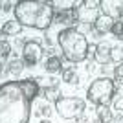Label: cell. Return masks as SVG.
Here are the masks:
<instances>
[{"label":"cell","instance_id":"11","mask_svg":"<svg viewBox=\"0 0 123 123\" xmlns=\"http://www.w3.org/2000/svg\"><path fill=\"white\" fill-rule=\"evenodd\" d=\"M44 68H46V72H50V74L61 72V68H62V59H61V57H57V55H50V57L46 59V62H44Z\"/></svg>","mask_w":123,"mask_h":123},{"label":"cell","instance_id":"21","mask_svg":"<svg viewBox=\"0 0 123 123\" xmlns=\"http://www.w3.org/2000/svg\"><path fill=\"white\" fill-rule=\"evenodd\" d=\"M81 6L85 9H88V11H96L99 7V0H83Z\"/></svg>","mask_w":123,"mask_h":123},{"label":"cell","instance_id":"19","mask_svg":"<svg viewBox=\"0 0 123 123\" xmlns=\"http://www.w3.org/2000/svg\"><path fill=\"white\" fill-rule=\"evenodd\" d=\"M51 6H53V9L59 7V11H61V9H72L74 6H77V2H72V0H70V2H66V0H64V2H61V0H53Z\"/></svg>","mask_w":123,"mask_h":123},{"label":"cell","instance_id":"17","mask_svg":"<svg viewBox=\"0 0 123 123\" xmlns=\"http://www.w3.org/2000/svg\"><path fill=\"white\" fill-rule=\"evenodd\" d=\"M110 61L116 62V64L123 62V48L121 46H112L110 48Z\"/></svg>","mask_w":123,"mask_h":123},{"label":"cell","instance_id":"13","mask_svg":"<svg viewBox=\"0 0 123 123\" xmlns=\"http://www.w3.org/2000/svg\"><path fill=\"white\" fill-rule=\"evenodd\" d=\"M98 118H99V123H112L114 121V112L108 107H99Z\"/></svg>","mask_w":123,"mask_h":123},{"label":"cell","instance_id":"27","mask_svg":"<svg viewBox=\"0 0 123 123\" xmlns=\"http://www.w3.org/2000/svg\"><path fill=\"white\" fill-rule=\"evenodd\" d=\"M2 37H4V31L0 30V41H4V39H2Z\"/></svg>","mask_w":123,"mask_h":123},{"label":"cell","instance_id":"28","mask_svg":"<svg viewBox=\"0 0 123 123\" xmlns=\"http://www.w3.org/2000/svg\"><path fill=\"white\" fill-rule=\"evenodd\" d=\"M41 123H51V121H50V119H44V121H41Z\"/></svg>","mask_w":123,"mask_h":123},{"label":"cell","instance_id":"6","mask_svg":"<svg viewBox=\"0 0 123 123\" xmlns=\"http://www.w3.org/2000/svg\"><path fill=\"white\" fill-rule=\"evenodd\" d=\"M42 46L37 41H28L24 42L22 46V61L28 64V66H35L37 62L42 59Z\"/></svg>","mask_w":123,"mask_h":123},{"label":"cell","instance_id":"18","mask_svg":"<svg viewBox=\"0 0 123 123\" xmlns=\"http://www.w3.org/2000/svg\"><path fill=\"white\" fill-rule=\"evenodd\" d=\"M116 39H123V18L119 20H114V26H112V31H110Z\"/></svg>","mask_w":123,"mask_h":123},{"label":"cell","instance_id":"23","mask_svg":"<svg viewBox=\"0 0 123 123\" xmlns=\"http://www.w3.org/2000/svg\"><path fill=\"white\" fill-rule=\"evenodd\" d=\"M114 77L116 79H123V62H119V64L114 66Z\"/></svg>","mask_w":123,"mask_h":123},{"label":"cell","instance_id":"8","mask_svg":"<svg viewBox=\"0 0 123 123\" xmlns=\"http://www.w3.org/2000/svg\"><path fill=\"white\" fill-rule=\"evenodd\" d=\"M112 26H114V18L107 15H98L94 18V31L98 33V35H105V33H110L112 31Z\"/></svg>","mask_w":123,"mask_h":123},{"label":"cell","instance_id":"25","mask_svg":"<svg viewBox=\"0 0 123 123\" xmlns=\"http://www.w3.org/2000/svg\"><path fill=\"white\" fill-rule=\"evenodd\" d=\"M11 6H13L11 2H0V11H4V13H6V11L11 9Z\"/></svg>","mask_w":123,"mask_h":123},{"label":"cell","instance_id":"10","mask_svg":"<svg viewBox=\"0 0 123 123\" xmlns=\"http://www.w3.org/2000/svg\"><path fill=\"white\" fill-rule=\"evenodd\" d=\"M77 20V13L75 7L72 9H61L53 13V22H59V24H74Z\"/></svg>","mask_w":123,"mask_h":123},{"label":"cell","instance_id":"26","mask_svg":"<svg viewBox=\"0 0 123 123\" xmlns=\"http://www.w3.org/2000/svg\"><path fill=\"white\" fill-rule=\"evenodd\" d=\"M2 74H4V62L0 61V75H2Z\"/></svg>","mask_w":123,"mask_h":123},{"label":"cell","instance_id":"4","mask_svg":"<svg viewBox=\"0 0 123 123\" xmlns=\"http://www.w3.org/2000/svg\"><path fill=\"white\" fill-rule=\"evenodd\" d=\"M114 96H116V86H114V79L110 77H99L96 81H92V85L86 90V98L92 105L98 107H108L112 103Z\"/></svg>","mask_w":123,"mask_h":123},{"label":"cell","instance_id":"24","mask_svg":"<svg viewBox=\"0 0 123 123\" xmlns=\"http://www.w3.org/2000/svg\"><path fill=\"white\" fill-rule=\"evenodd\" d=\"M37 114H41V116H50V114H51L50 105H41V107H39V110H37Z\"/></svg>","mask_w":123,"mask_h":123},{"label":"cell","instance_id":"15","mask_svg":"<svg viewBox=\"0 0 123 123\" xmlns=\"http://www.w3.org/2000/svg\"><path fill=\"white\" fill-rule=\"evenodd\" d=\"M62 81L68 83V85H77V83H79L77 72L74 68H64V70H62Z\"/></svg>","mask_w":123,"mask_h":123},{"label":"cell","instance_id":"7","mask_svg":"<svg viewBox=\"0 0 123 123\" xmlns=\"http://www.w3.org/2000/svg\"><path fill=\"white\" fill-rule=\"evenodd\" d=\"M99 9L110 18H123V0H101Z\"/></svg>","mask_w":123,"mask_h":123},{"label":"cell","instance_id":"2","mask_svg":"<svg viewBox=\"0 0 123 123\" xmlns=\"http://www.w3.org/2000/svg\"><path fill=\"white\" fill-rule=\"evenodd\" d=\"M15 20L20 26H28V28H35V30H48L53 22V6L51 2H44V0H20L17 2L15 7Z\"/></svg>","mask_w":123,"mask_h":123},{"label":"cell","instance_id":"1","mask_svg":"<svg viewBox=\"0 0 123 123\" xmlns=\"http://www.w3.org/2000/svg\"><path fill=\"white\" fill-rule=\"evenodd\" d=\"M41 86L33 77L0 85V123H30L31 101Z\"/></svg>","mask_w":123,"mask_h":123},{"label":"cell","instance_id":"5","mask_svg":"<svg viewBox=\"0 0 123 123\" xmlns=\"http://www.w3.org/2000/svg\"><path fill=\"white\" fill-rule=\"evenodd\" d=\"M85 108H86L85 99L75 98V96H72V98H61L55 101V110L62 119L77 118V116H81L85 112Z\"/></svg>","mask_w":123,"mask_h":123},{"label":"cell","instance_id":"20","mask_svg":"<svg viewBox=\"0 0 123 123\" xmlns=\"http://www.w3.org/2000/svg\"><path fill=\"white\" fill-rule=\"evenodd\" d=\"M9 53H11V44L7 41H0V57H9Z\"/></svg>","mask_w":123,"mask_h":123},{"label":"cell","instance_id":"22","mask_svg":"<svg viewBox=\"0 0 123 123\" xmlns=\"http://www.w3.org/2000/svg\"><path fill=\"white\" fill-rule=\"evenodd\" d=\"M112 105H114V110L123 112V96H116V98L112 99Z\"/></svg>","mask_w":123,"mask_h":123},{"label":"cell","instance_id":"12","mask_svg":"<svg viewBox=\"0 0 123 123\" xmlns=\"http://www.w3.org/2000/svg\"><path fill=\"white\" fill-rule=\"evenodd\" d=\"M2 31H4V35H18L22 31V26L17 20H7L2 28Z\"/></svg>","mask_w":123,"mask_h":123},{"label":"cell","instance_id":"14","mask_svg":"<svg viewBox=\"0 0 123 123\" xmlns=\"http://www.w3.org/2000/svg\"><path fill=\"white\" fill-rule=\"evenodd\" d=\"M22 70H24V61H20V59H13V61H9V64H7V72H9L11 75L18 77Z\"/></svg>","mask_w":123,"mask_h":123},{"label":"cell","instance_id":"3","mask_svg":"<svg viewBox=\"0 0 123 123\" xmlns=\"http://www.w3.org/2000/svg\"><path fill=\"white\" fill-rule=\"evenodd\" d=\"M57 42L62 50L64 59L70 62H83L90 55V46H88L86 37L77 28H66V30L59 31Z\"/></svg>","mask_w":123,"mask_h":123},{"label":"cell","instance_id":"9","mask_svg":"<svg viewBox=\"0 0 123 123\" xmlns=\"http://www.w3.org/2000/svg\"><path fill=\"white\" fill-rule=\"evenodd\" d=\"M110 44L108 42H99L98 46L94 48V61L99 64H107L110 62Z\"/></svg>","mask_w":123,"mask_h":123},{"label":"cell","instance_id":"16","mask_svg":"<svg viewBox=\"0 0 123 123\" xmlns=\"http://www.w3.org/2000/svg\"><path fill=\"white\" fill-rule=\"evenodd\" d=\"M42 94H44V98H46L48 101H57V99H61V90H59V85H55V86H46Z\"/></svg>","mask_w":123,"mask_h":123}]
</instances>
